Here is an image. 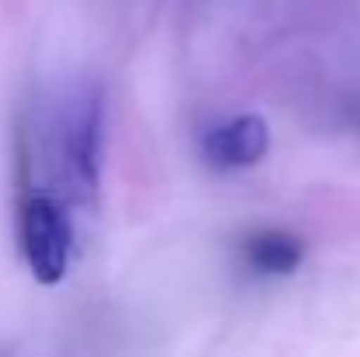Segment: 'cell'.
<instances>
[{
    "mask_svg": "<svg viewBox=\"0 0 360 357\" xmlns=\"http://www.w3.org/2000/svg\"><path fill=\"white\" fill-rule=\"evenodd\" d=\"M245 259L255 273L287 277L301 266L304 242L297 235H290V232H280V228H262V232L245 238Z\"/></svg>",
    "mask_w": 360,
    "mask_h": 357,
    "instance_id": "cell-4",
    "label": "cell"
},
{
    "mask_svg": "<svg viewBox=\"0 0 360 357\" xmlns=\"http://www.w3.org/2000/svg\"><path fill=\"white\" fill-rule=\"evenodd\" d=\"M18 238L21 256L28 263V273L39 284H60L70 266L74 249V225L60 196L53 193H32L25 196L18 211Z\"/></svg>",
    "mask_w": 360,
    "mask_h": 357,
    "instance_id": "cell-1",
    "label": "cell"
},
{
    "mask_svg": "<svg viewBox=\"0 0 360 357\" xmlns=\"http://www.w3.org/2000/svg\"><path fill=\"white\" fill-rule=\"evenodd\" d=\"M60 172L77 200H95L102 172V99L98 92L77 95L60 119Z\"/></svg>",
    "mask_w": 360,
    "mask_h": 357,
    "instance_id": "cell-2",
    "label": "cell"
},
{
    "mask_svg": "<svg viewBox=\"0 0 360 357\" xmlns=\"http://www.w3.org/2000/svg\"><path fill=\"white\" fill-rule=\"evenodd\" d=\"M266 151H269V126L259 113H241L228 119L217 130H210L203 140V154L217 168H252L266 158Z\"/></svg>",
    "mask_w": 360,
    "mask_h": 357,
    "instance_id": "cell-3",
    "label": "cell"
}]
</instances>
